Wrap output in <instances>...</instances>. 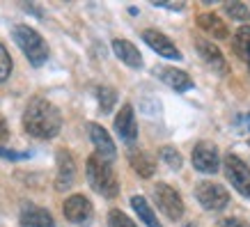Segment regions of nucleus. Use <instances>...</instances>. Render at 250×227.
I'll list each match as a JSON object with an SVG mask.
<instances>
[{
  "label": "nucleus",
  "mask_w": 250,
  "mask_h": 227,
  "mask_svg": "<svg viewBox=\"0 0 250 227\" xmlns=\"http://www.w3.org/2000/svg\"><path fill=\"white\" fill-rule=\"evenodd\" d=\"M23 129L25 133L39 140H51L62 129V115L58 106L46 99H32L23 113Z\"/></svg>",
  "instance_id": "f257e3e1"
},
{
  "label": "nucleus",
  "mask_w": 250,
  "mask_h": 227,
  "mask_svg": "<svg viewBox=\"0 0 250 227\" xmlns=\"http://www.w3.org/2000/svg\"><path fill=\"white\" fill-rule=\"evenodd\" d=\"M85 174H87V182H90L92 190L99 193V195L113 200L120 193V182L115 177V170L108 161L99 159L97 154H92L87 163H85Z\"/></svg>",
  "instance_id": "f03ea898"
},
{
  "label": "nucleus",
  "mask_w": 250,
  "mask_h": 227,
  "mask_svg": "<svg viewBox=\"0 0 250 227\" xmlns=\"http://www.w3.org/2000/svg\"><path fill=\"white\" fill-rule=\"evenodd\" d=\"M12 37H14L16 46L23 51V55L28 58L32 67H42L48 60V44L35 28H30V25H14Z\"/></svg>",
  "instance_id": "7ed1b4c3"
},
{
  "label": "nucleus",
  "mask_w": 250,
  "mask_h": 227,
  "mask_svg": "<svg viewBox=\"0 0 250 227\" xmlns=\"http://www.w3.org/2000/svg\"><path fill=\"white\" fill-rule=\"evenodd\" d=\"M200 206L207 211H223L229 205V190L216 182H200L195 188Z\"/></svg>",
  "instance_id": "20e7f679"
},
{
  "label": "nucleus",
  "mask_w": 250,
  "mask_h": 227,
  "mask_svg": "<svg viewBox=\"0 0 250 227\" xmlns=\"http://www.w3.org/2000/svg\"><path fill=\"white\" fill-rule=\"evenodd\" d=\"M154 200L163 216L170 220H179L184 216V200L179 195V190H174L170 184H156L154 186Z\"/></svg>",
  "instance_id": "39448f33"
},
{
  "label": "nucleus",
  "mask_w": 250,
  "mask_h": 227,
  "mask_svg": "<svg viewBox=\"0 0 250 227\" xmlns=\"http://www.w3.org/2000/svg\"><path fill=\"white\" fill-rule=\"evenodd\" d=\"M225 177H228V182L234 186L236 193H241L243 197L250 200V167H248V163H243L239 156L229 154L228 159H225Z\"/></svg>",
  "instance_id": "423d86ee"
},
{
  "label": "nucleus",
  "mask_w": 250,
  "mask_h": 227,
  "mask_svg": "<svg viewBox=\"0 0 250 227\" xmlns=\"http://www.w3.org/2000/svg\"><path fill=\"white\" fill-rule=\"evenodd\" d=\"M190 161H193V167L202 174H216L220 167V156L213 143H197L193 147Z\"/></svg>",
  "instance_id": "0eeeda50"
},
{
  "label": "nucleus",
  "mask_w": 250,
  "mask_h": 227,
  "mask_svg": "<svg viewBox=\"0 0 250 227\" xmlns=\"http://www.w3.org/2000/svg\"><path fill=\"white\" fill-rule=\"evenodd\" d=\"M195 48H197V53H200V58H202V62H205L207 67L211 69L213 74H218V76H225L228 74V60H225V55L220 53V48L216 44H213L211 39H205V37H200L195 41Z\"/></svg>",
  "instance_id": "6e6552de"
},
{
  "label": "nucleus",
  "mask_w": 250,
  "mask_h": 227,
  "mask_svg": "<svg viewBox=\"0 0 250 227\" xmlns=\"http://www.w3.org/2000/svg\"><path fill=\"white\" fill-rule=\"evenodd\" d=\"M62 211H64V218H67L69 223L87 225L92 220V216H94V206H92V202L85 195H71L64 200Z\"/></svg>",
  "instance_id": "1a4fd4ad"
},
{
  "label": "nucleus",
  "mask_w": 250,
  "mask_h": 227,
  "mask_svg": "<svg viewBox=\"0 0 250 227\" xmlns=\"http://www.w3.org/2000/svg\"><path fill=\"white\" fill-rule=\"evenodd\" d=\"M87 133H90V140H92V144H94V149H97L99 159L113 163L115 156H117V149H115V143H113V138L108 136V131L104 129L101 124L90 122V124H87Z\"/></svg>",
  "instance_id": "9d476101"
},
{
  "label": "nucleus",
  "mask_w": 250,
  "mask_h": 227,
  "mask_svg": "<svg viewBox=\"0 0 250 227\" xmlns=\"http://www.w3.org/2000/svg\"><path fill=\"white\" fill-rule=\"evenodd\" d=\"M115 131L124 143L133 147V143L138 140V124H136V115H133V106L124 103L120 108V113L115 115Z\"/></svg>",
  "instance_id": "9b49d317"
},
{
  "label": "nucleus",
  "mask_w": 250,
  "mask_h": 227,
  "mask_svg": "<svg viewBox=\"0 0 250 227\" xmlns=\"http://www.w3.org/2000/svg\"><path fill=\"white\" fill-rule=\"evenodd\" d=\"M58 177H55V188L58 190H67L74 186L76 182V161L71 156V151L60 149L58 151Z\"/></svg>",
  "instance_id": "f8f14e48"
},
{
  "label": "nucleus",
  "mask_w": 250,
  "mask_h": 227,
  "mask_svg": "<svg viewBox=\"0 0 250 227\" xmlns=\"http://www.w3.org/2000/svg\"><path fill=\"white\" fill-rule=\"evenodd\" d=\"M143 41L152 51H156V53L161 55V58H167V60H182V53H179V48L170 41V39L163 35V32L159 30H145L143 32Z\"/></svg>",
  "instance_id": "ddd939ff"
},
{
  "label": "nucleus",
  "mask_w": 250,
  "mask_h": 227,
  "mask_svg": "<svg viewBox=\"0 0 250 227\" xmlns=\"http://www.w3.org/2000/svg\"><path fill=\"white\" fill-rule=\"evenodd\" d=\"M156 76H159L167 87H172L174 92H188V90H193V78H190L186 71H182V69L159 67V69H156Z\"/></svg>",
  "instance_id": "4468645a"
},
{
  "label": "nucleus",
  "mask_w": 250,
  "mask_h": 227,
  "mask_svg": "<svg viewBox=\"0 0 250 227\" xmlns=\"http://www.w3.org/2000/svg\"><path fill=\"white\" fill-rule=\"evenodd\" d=\"M21 227H55V220L42 206L25 205L21 209Z\"/></svg>",
  "instance_id": "2eb2a0df"
},
{
  "label": "nucleus",
  "mask_w": 250,
  "mask_h": 227,
  "mask_svg": "<svg viewBox=\"0 0 250 227\" xmlns=\"http://www.w3.org/2000/svg\"><path fill=\"white\" fill-rule=\"evenodd\" d=\"M113 53L117 55V60H122L131 69H140L145 64L140 51L131 41H126V39H113Z\"/></svg>",
  "instance_id": "dca6fc26"
},
{
  "label": "nucleus",
  "mask_w": 250,
  "mask_h": 227,
  "mask_svg": "<svg viewBox=\"0 0 250 227\" xmlns=\"http://www.w3.org/2000/svg\"><path fill=\"white\" fill-rule=\"evenodd\" d=\"M129 163L143 179H149L156 172V163H154L152 156L143 149H136V147H129Z\"/></svg>",
  "instance_id": "f3484780"
},
{
  "label": "nucleus",
  "mask_w": 250,
  "mask_h": 227,
  "mask_svg": "<svg viewBox=\"0 0 250 227\" xmlns=\"http://www.w3.org/2000/svg\"><path fill=\"white\" fill-rule=\"evenodd\" d=\"M197 25H200L207 35H211L213 39H228L229 37L228 23L223 21L220 16H216V14H209V12L200 14L197 16Z\"/></svg>",
  "instance_id": "a211bd4d"
},
{
  "label": "nucleus",
  "mask_w": 250,
  "mask_h": 227,
  "mask_svg": "<svg viewBox=\"0 0 250 227\" xmlns=\"http://www.w3.org/2000/svg\"><path fill=\"white\" fill-rule=\"evenodd\" d=\"M131 206H133V211L138 213V218L143 220L147 227H163L159 223V218H156V213L152 211L149 202H147L143 195H133V197H131Z\"/></svg>",
  "instance_id": "6ab92c4d"
},
{
  "label": "nucleus",
  "mask_w": 250,
  "mask_h": 227,
  "mask_svg": "<svg viewBox=\"0 0 250 227\" xmlns=\"http://www.w3.org/2000/svg\"><path fill=\"white\" fill-rule=\"evenodd\" d=\"M234 51L246 62H250V25H241L234 32Z\"/></svg>",
  "instance_id": "aec40b11"
},
{
  "label": "nucleus",
  "mask_w": 250,
  "mask_h": 227,
  "mask_svg": "<svg viewBox=\"0 0 250 227\" xmlns=\"http://www.w3.org/2000/svg\"><path fill=\"white\" fill-rule=\"evenodd\" d=\"M97 99H99V110L101 113H110L115 108V103H117V92L113 87H99Z\"/></svg>",
  "instance_id": "412c9836"
},
{
  "label": "nucleus",
  "mask_w": 250,
  "mask_h": 227,
  "mask_svg": "<svg viewBox=\"0 0 250 227\" xmlns=\"http://www.w3.org/2000/svg\"><path fill=\"white\" fill-rule=\"evenodd\" d=\"M225 12L232 21H250V7L248 5H243V2H225Z\"/></svg>",
  "instance_id": "4be33fe9"
},
{
  "label": "nucleus",
  "mask_w": 250,
  "mask_h": 227,
  "mask_svg": "<svg viewBox=\"0 0 250 227\" xmlns=\"http://www.w3.org/2000/svg\"><path fill=\"white\" fill-rule=\"evenodd\" d=\"M161 161H163V163H167L172 170H179V167H182V163H184L182 154L174 149V147H163V149H161Z\"/></svg>",
  "instance_id": "5701e85b"
},
{
  "label": "nucleus",
  "mask_w": 250,
  "mask_h": 227,
  "mask_svg": "<svg viewBox=\"0 0 250 227\" xmlns=\"http://www.w3.org/2000/svg\"><path fill=\"white\" fill-rule=\"evenodd\" d=\"M108 227H138V225L124 211H120V209H113V211L108 213Z\"/></svg>",
  "instance_id": "b1692460"
},
{
  "label": "nucleus",
  "mask_w": 250,
  "mask_h": 227,
  "mask_svg": "<svg viewBox=\"0 0 250 227\" xmlns=\"http://www.w3.org/2000/svg\"><path fill=\"white\" fill-rule=\"evenodd\" d=\"M12 74V58H9L7 48L0 44V83H5Z\"/></svg>",
  "instance_id": "393cba45"
},
{
  "label": "nucleus",
  "mask_w": 250,
  "mask_h": 227,
  "mask_svg": "<svg viewBox=\"0 0 250 227\" xmlns=\"http://www.w3.org/2000/svg\"><path fill=\"white\" fill-rule=\"evenodd\" d=\"M30 154H25V151H12V149H5V147H0V159H9V161H21V159H28Z\"/></svg>",
  "instance_id": "a878e982"
},
{
  "label": "nucleus",
  "mask_w": 250,
  "mask_h": 227,
  "mask_svg": "<svg viewBox=\"0 0 250 227\" xmlns=\"http://www.w3.org/2000/svg\"><path fill=\"white\" fill-rule=\"evenodd\" d=\"M154 7H163V9H170V12H182L186 5L184 2H154Z\"/></svg>",
  "instance_id": "bb28decb"
},
{
  "label": "nucleus",
  "mask_w": 250,
  "mask_h": 227,
  "mask_svg": "<svg viewBox=\"0 0 250 227\" xmlns=\"http://www.w3.org/2000/svg\"><path fill=\"white\" fill-rule=\"evenodd\" d=\"M9 138V129H7V122H5V117L0 115V143H7Z\"/></svg>",
  "instance_id": "cd10ccee"
},
{
  "label": "nucleus",
  "mask_w": 250,
  "mask_h": 227,
  "mask_svg": "<svg viewBox=\"0 0 250 227\" xmlns=\"http://www.w3.org/2000/svg\"><path fill=\"white\" fill-rule=\"evenodd\" d=\"M223 227H246V225H243L241 220H236V218H229V220H225V225H223Z\"/></svg>",
  "instance_id": "c85d7f7f"
},
{
  "label": "nucleus",
  "mask_w": 250,
  "mask_h": 227,
  "mask_svg": "<svg viewBox=\"0 0 250 227\" xmlns=\"http://www.w3.org/2000/svg\"><path fill=\"white\" fill-rule=\"evenodd\" d=\"M243 124H246V129H250V115H246V117H243Z\"/></svg>",
  "instance_id": "c756f323"
},
{
  "label": "nucleus",
  "mask_w": 250,
  "mask_h": 227,
  "mask_svg": "<svg viewBox=\"0 0 250 227\" xmlns=\"http://www.w3.org/2000/svg\"><path fill=\"white\" fill-rule=\"evenodd\" d=\"M248 69H250V62H248Z\"/></svg>",
  "instance_id": "7c9ffc66"
}]
</instances>
